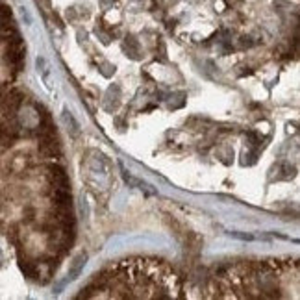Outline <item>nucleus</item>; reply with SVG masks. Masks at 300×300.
Instances as JSON below:
<instances>
[{
  "mask_svg": "<svg viewBox=\"0 0 300 300\" xmlns=\"http://www.w3.org/2000/svg\"><path fill=\"white\" fill-rule=\"evenodd\" d=\"M122 170V178H124V182L130 186V188H135L139 189V191H143V193H147V195H156V191L150 188L147 182H143V180L135 178V176H131L128 170H124V167H121Z\"/></svg>",
  "mask_w": 300,
  "mask_h": 300,
  "instance_id": "f257e3e1",
  "label": "nucleus"
},
{
  "mask_svg": "<svg viewBox=\"0 0 300 300\" xmlns=\"http://www.w3.org/2000/svg\"><path fill=\"white\" fill-rule=\"evenodd\" d=\"M85 262H87V254H85V252H80V254H78V256L75 258V262H73V267H71V271H69V274H67V278H65V281H63V283L76 280V278L80 276V272L84 271Z\"/></svg>",
  "mask_w": 300,
  "mask_h": 300,
  "instance_id": "f03ea898",
  "label": "nucleus"
},
{
  "mask_svg": "<svg viewBox=\"0 0 300 300\" xmlns=\"http://www.w3.org/2000/svg\"><path fill=\"white\" fill-rule=\"evenodd\" d=\"M38 71L43 75V78L47 80L48 78V65H47V61H45V57H38Z\"/></svg>",
  "mask_w": 300,
  "mask_h": 300,
  "instance_id": "7ed1b4c3",
  "label": "nucleus"
},
{
  "mask_svg": "<svg viewBox=\"0 0 300 300\" xmlns=\"http://www.w3.org/2000/svg\"><path fill=\"white\" fill-rule=\"evenodd\" d=\"M230 237H235V239H243V241H254L256 237L250 234H241V232H228Z\"/></svg>",
  "mask_w": 300,
  "mask_h": 300,
  "instance_id": "20e7f679",
  "label": "nucleus"
}]
</instances>
